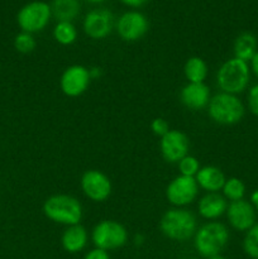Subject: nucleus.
<instances>
[{
  "mask_svg": "<svg viewBox=\"0 0 258 259\" xmlns=\"http://www.w3.org/2000/svg\"><path fill=\"white\" fill-rule=\"evenodd\" d=\"M159 229L168 239L186 242L194 238L197 230V220L190 210L185 207H174L162 215Z\"/></svg>",
  "mask_w": 258,
  "mask_h": 259,
  "instance_id": "f257e3e1",
  "label": "nucleus"
},
{
  "mask_svg": "<svg viewBox=\"0 0 258 259\" xmlns=\"http://www.w3.org/2000/svg\"><path fill=\"white\" fill-rule=\"evenodd\" d=\"M229 230L219 222H209L197 228L194 235V247L199 255L211 258L220 254L229 242Z\"/></svg>",
  "mask_w": 258,
  "mask_h": 259,
  "instance_id": "f03ea898",
  "label": "nucleus"
},
{
  "mask_svg": "<svg viewBox=\"0 0 258 259\" xmlns=\"http://www.w3.org/2000/svg\"><path fill=\"white\" fill-rule=\"evenodd\" d=\"M43 212L50 220L66 227L80 224L83 215L81 202L76 197L66 194L48 197L43 204Z\"/></svg>",
  "mask_w": 258,
  "mask_h": 259,
  "instance_id": "7ed1b4c3",
  "label": "nucleus"
},
{
  "mask_svg": "<svg viewBox=\"0 0 258 259\" xmlns=\"http://www.w3.org/2000/svg\"><path fill=\"white\" fill-rule=\"evenodd\" d=\"M250 80V68L248 62L239 58L225 61L217 72V83L220 91L238 95L247 89Z\"/></svg>",
  "mask_w": 258,
  "mask_h": 259,
  "instance_id": "20e7f679",
  "label": "nucleus"
},
{
  "mask_svg": "<svg viewBox=\"0 0 258 259\" xmlns=\"http://www.w3.org/2000/svg\"><path fill=\"white\" fill-rule=\"evenodd\" d=\"M245 113L244 105L237 95L218 93L210 99L207 114L214 123L220 125H234L243 119Z\"/></svg>",
  "mask_w": 258,
  "mask_h": 259,
  "instance_id": "39448f33",
  "label": "nucleus"
},
{
  "mask_svg": "<svg viewBox=\"0 0 258 259\" xmlns=\"http://www.w3.org/2000/svg\"><path fill=\"white\" fill-rule=\"evenodd\" d=\"M95 248L109 250H115L124 247L128 242V232L125 227L115 220H103L95 225L91 233Z\"/></svg>",
  "mask_w": 258,
  "mask_h": 259,
  "instance_id": "423d86ee",
  "label": "nucleus"
},
{
  "mask_svg": "<svg viewBox=\"0 0 258 259\" xmlns=\"http://www.w3.org/2000/svg\"><path fill=\"white\" fill-rule=\"evenodd\" d=\"M51 17H52V13H51L50 4L35 0V2L25 4L19 10L17 15V22L22 32L33 34V33L42 32L50 23Z\"/></svg>",
  "mask_w": 258,
  "mask_h": 259,
  "instance_id": "0eeeda50",
  "label": "nucleus"
},
{
  "mask_svg": "<svg viewBox=\"0 0 258 259\" xmlns=\"http://www.w3.org/2000/svg\"><path fill=\"white\" fill-rule=\"evenodd\" d=\"M199 185L195 177L179 175L168 184L166 189V197L175 207H185L192 204L199 194Z\"/></svg>",
  "mask_w": 258,
  "mask_h": 259,
  "instance_id": "6e6552de",
  "label": "nucleus"
},
{
  "mask_svg": "<svg viewBox=\"0 0 258 259\" xmlns=\"http://www.w3.org/2000/svg\"><path fill=\"white\" fill-rule=\"evenodd\" d=\"M115 28L121 39L125 42H136L148 32L149 23L146 15L136 10H131L119 17Z\"/></svg>",
  "mask_w": 258,
  "mask_h": 259,
  "instance_id": "1a4fd4ad",
  "label": "nucleus"
},
{
  "mask_svg": "<svg viewBox=\"0 0 258 259\" xmlns=\"http://www.w3.org/2000/svg\"><path fill=\"white\" fill-rule=\"evenodd\" d=\"M80 186L85 196L95 202L105 201L113 190L109 177L99 169L86 171L81 177Z\"/></svg>",
  "mask_w": 258,
  "mask_h": 259,
  "instance_id": "9d476101",
  "label": "nucleus"
},
{
  "mask_svg": "<svg viewBox=\"0 0 258 259\" xmlns=\"http://www.w3.org/2000/svg\"><path fill=\"white\" fill-rule=\"evenodd\" d=\"M114 24L113 13L104 8H99L85 15L82 28L85 34L91 39H104L110 34Z\"/></svg>",
  "mask_w": 258,
  "mask_h": 259,
  "instance_id": "9b49d317",
  "label": "nucleus"
},
{
  "mask_svg": "<svg viewBox=\"0 0 258 259\" xmlns=\"http://www.w3.org/2000/svg\"><path fill=\"white\" fill-rule=\"evenodd\" d=\"M90 82L89 68L81 65H73L66 68L61 75L60 88L68 98H77L88 90Z\"/></svg>",
  "mask_w": 258,
  "mask_h": 259,
  "instance_id": "f8f14e48",
  "label": "nucleus"
},
{
  "mask_svg": "<svg viewBox=\"0 0 258 259\" xmlns=\"http://www.w3.org/2000/svg\"><path fill=\"white\" fill-rule=\"evenodd\" d=\"M190 141L185 133L180 131H169L159 141V151L164 161L169 163H179L189 154Z\"/></svg>",
  "mask_w": 258,
  "mask_h": 259,
  "instance_id": "ddd939ff",
  "label": "nucleus"
},
{
  "mask_svg": "<svg viewBox=\"0 0 258 259\" xmlns=\"http://www.w3.org/2000/svg\"><path fill=\"white\" fill-rule=\"evenodd\" d=\"M225 214L229 224L238 232H248L255 224L254 207L244 199L230 202Z\"/></svg>",
  "mask_w": 258,
  "mask_h": 259,
  "instance_id": "4468645a",
  "label": "nucleus"
},
{
  "mask_svg": "<svg viewBox=\"0 0 258 259\" xmlns=\"http://www.w3.org/2000/svg\"><path fill=\"white\" fill-rule=\"evenodd\" d=\"M210 99V89L204 82H189L180 91V100L190 110L196 111L207 108Z\"/></svg>",
  "mask_w": 258,
  "mask_h": 259,
  "instance_id": "2eb2a0df",
  "label": "nucleus"
},
{
  "mask_svg": "<svg viewBox=\"0 0 258 259\" xmlns=\"http://www.w3.org/2000/svg\"><path fill=\"white\" fill-rule=\"evenodd\" d=\"M227 199L218 192H207L199 200L197 204L200 217L210 222L223 217L227 212Z\"/></svg>",
  "mask_w": 258,
  "mask_h": 259,
  "instance_id": "dca6fc26",
  "label": "nucleus"
},
{
  "mask_svg": "<svg viewBox=\"0 0 258 259\" xmlns=\"http://www.w3.org/2000/svg\"><path fill=\"white\" fill-rule=\"evenodd\" d=\"M89 243L88 230L80 224L67 227L61 237V244L67 253L75 254L86 248Z\"/></svg>",
  "mask_w": 258,
  "mask_h": 259,
  "instance_id": "f3484780",
  "label": "nucleus"
},
{
  "mask_svg": "<svg viewBox=\"0 0 258 259\" xmlns=\"http://www.w3.org/2000/svg\"><path fill=\"white\" fill-rule=\"evenodd\" d=\"M195 180L200 189L206 192H219L227 181L222 169L215 166L201 167L195 176Z\"/></svg>",
  "mask_w": 258,
  "mask_h": 259,
  "instance_id": "a211bd4d",
  "label": "nucleus"
},
{
  "mask_svg": "<svg viewBox=\"0 0 258 259\" xmlns=\"http://www.w3.org/2000/svg\"><path fill=\"white\" fill-rule=\"evenodd\" d=\"M51 13L52 17L58 22L72 23L80 13V3L78 0H52L51 3Z\"/></svg>",
  "mask_w": 258,
  "mask_h": 259,
  "instance_id": "6ab92c4d",
  "label": "nucleus"
},
{
  "mask_svg": "<svg viewBox=\"0 0 258 259\" xmlns=\"http://www.w3.org/2000/svg\"><path fill=\"white\" fill-rule=\"evenodd\" d=\"M257 38L249 32L240 33L234 42V57L248 62L257 53Z\"/></svg>",
  "mask_w": 258,
  "mask_h": 259,
  "instance_id": "aec40b11",
  "label": "nucleus"
},
{
  "mask_svg": "<svg viewBox=\"0 0 258 259\" xmlns=\"http://www.w3.org/2000/svg\"><path fill=\"white\" fill-rule=\"evenodd\" d=\"M184 73L189 82H204L207 76L206 62L201 57H197V56L190 57L185 63Z\"/></svg>",
  "mask_w": 258,
  "mask_h": 259,
  "instance_id": "412c9836",
  "label": "nucleus"
},
{
  "mask_svg": "<svg viewBox=\"0 0 258 259\" xmlns=\"http://www.w3.org/2000/svg\"><path fill=\"white\" fill-rule=\"evenodd\" d=\"M53 38L62 46H70L77 39V29L70 22H58L53 28Z\"/></svg>",
  "mask_w": 258,
  "mask_h": 259,
  "instance_id": "4be33fe9",
  "label": "nucleus"
},
{
  "mask_svg": "<svg viewBox=\"0 0 258 259\" xmlns=\"http://www.w3.org/2000/svg\"><path fill=\"white\" fill-rule=\"evenodd\" d=\"M223 194L227 200L232 201H238V200L244 199L245 195V185L244 182L237 177H230L227 179L224 186H223Z\"/></svg>",
  "mask_w": 258,
  "mask_h": 259,
  "instance_id": "5701e85b",
  "label": "nucleus"
},
{
  "mask_svg": "<svg viewBox=\"0 0 258 259\" xmlns=\"http://www.w3.org/2000/svg\"><path fill=\"white\" fill-rule=\"evenodd\" d=\"M243 249L252 259H258V223L253 225L243 240Z\"/></svg>",
  "mask_w": 258,
  "mask_h": 259,
  "instance_id": "b1692460",
  "label": "nucleus"
},
{
  "mask_svg": "<svg viewBox=\"0 0 258 259\" xmlns=\"http://www.w3.org/2000/svg\"><path fill=\"white\" fill-rule=\"evenodd\" d=\"M179 167V171L181 176H187V177H195L197 175V172L200 171V162L196 157L194 156H185L181 161L177 163Z\"/></svg>",
  "mask_w": 258,
  "mask_h": 259,
  "instance_id": "393cba45",
  "label": "nucleus"
},
{
  "mask_svg": "<svg viewBox=\"0 0 258 259\" xmlns=\"http://www.w3.org/2000/svg\"><path fill=\"white\" fill-rule=\"evenodd\" d=\"M35 46H37V42H35L34 37L30 33L20 32L14 38V47L20 53L33 52L35 50Z\"/></svg>",
  "mask_w": 258,
  "mask_h": 259,
  "instance_id": "a878e982",
  "label": "nucleus"
},
{
  "mask_svg": "<svg viewBox=\"0 0 258 259\" xmlns=\"http://www.w3.org/2000/svg\"><path fill=\"white\" fill-rule=\"evenodd\" d=\"M151 129L156 136L161 137V138L164 136V134H167L169 131H171V129H169L168 123H167L163 118L153 119L151 123Z\"/></svg>",
  "mask_w": 258,
  "mask_h": 259,
  "instance_id": "bb28decb",
  "label": "nucleus"
},
{
  "mask_svg": "<svg viewBox=\"0 0 258 259\" xmlns=\"http://www.w3.org/2000/svg\"><path fill=\"white\" fill-rule=\"evenodd\" d=\"M248 108L250 113L258 118V83L253 85L248 93Z\"/></svg>",
  "mask_w": 258,
  "mask_h": 259,
  "instance_id": "cd10ccee",
  "label": "nucleus"
},
{
  "mask_svg": "<svg viewBox=\"0 0 258 259\" xmlns=\"http://www.w3.org/2000/svg\"><path fill=\"white\" fill-rule=\"evenodd\" d=\"M83 259H110V255L106 250L99 249V248H94V249L89 250L85 254Z\"/></svg>",
  "mask_w": 258,
  "mask_h": 259,
  "instance_id": "c85d7f7f",
  "label": "nucleus"
},
{
  "mask_svg": "<svg viewBox=\"0 0 258 259\" xmlns=\"http://www.w3.org/2000/svg\"><path fill=\"white\" fill-rule=\"evenodd\" d=\"M89 75H90L91 80H96V78L101 77V75H103V70H101L100 67H98V66H94V67L89 68Z\"/></svg>",
  "mask_w": 258,
  "mask_h": 259,
  "instance_id": "c756f323",
  "label": "nucleus"
},
{
  "mask_svg": "<svg viewBox=\"0 0 258 259\" xmlns=\"http://www.w3.org/2000/svg\"><path fill=\"white\" fill-rule=\"evenodd\" d=\"M148 0H121L123 4H125L126 7H131V8H139L142 5H144Z\"/></svg>",
  "mask_w": 258,
  "mask_h": 259,
  "instance_id": "7c9ffc66",
  "label": "nucleus"
},
{
  "mask_svg": "<svg viewBox=\"0 0 258 259\" xmlns=\"http://www.w3.org/2000/svg\"><path fill=\"white\" fill-rule=\"evenodd\" d=\"M250 68H252L253 73H254V75L258 77V51H257V53L253 56L252 60H250Z\"/></svg>",
  "mask_w": 258,
  "mask_h": 259,
  "instance_id": "2f4dec72",
  "label": "nucleus"
},
{
  "mask_svg": "<svg viewBox=\"0 0 258 259\" xmlns=\"http://www.w3.org/2000/svg\"><path fill=\"white\" fill-rule=\"evenodd\" d=\"M250 204L253 205L254 210L258 211V189L255 191H253V194L250 195Z\"/></svg>",
  "mask_w": 258,
  "mask_h": 259,
  "instance_id": "473e14b6",
  "label": "nucleus"
},
{
  "mask_svg": "<svg viewBox=\"0 0 258 259\" xmlns=\"http://www.w3.org/2000/svg\"><path fill=\"white\" fill-rule=\"evenodd\" d=\"M85 2L90 3V4H100V3H104L105 0H85Z\"/></svg>",
  "mask_w": 258,
  "mask_h": 259,
  "instance_id": "72a5a7b5",
  "label": "nucleus"
},
{
  "mask_svg": "<svg viewBox=\"0 0 258 259\" xmlns=\"http://www.w3.org/2000/svg\"><path fill=\"white\" fill-rule=\"evenodd\" d=\"M209 259H227V258L223 257L222 254H218V255H214V257H211V258H209Z\"/></svg>",
  "mask_w": 258,
  "mask_h": 259,
  "instance_id": "f704fd0d",
  "label": "nucleus"
},
{
  "mask_svg": "<svg viewBox=\"0 0 258 259\" xmlns=\"http://www.w3.org/2000/svg\"><path fill=\"white\" fill-rule=\"evenodd\" d=\"M195 259H196V258H195Z\"/></svg>",
  "mask_w": 258,
  "mask_h": 259,
  "instance_id": "c9c22d12",
  "label": "nucleus"
}]
</instances>
